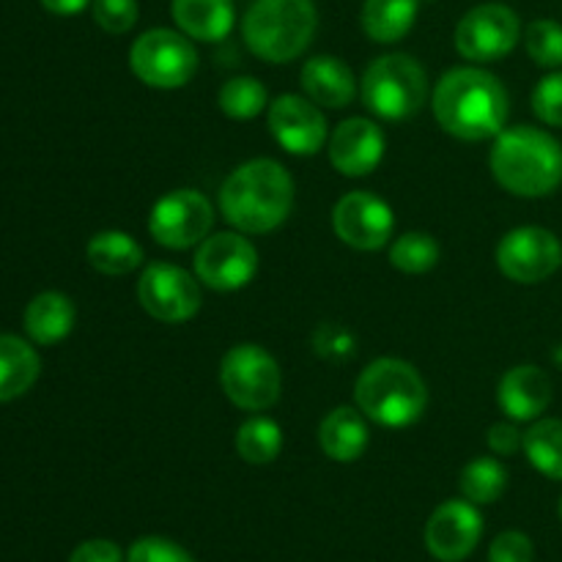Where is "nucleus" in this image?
<instances>
[{"instance_id": "nucleus-34", "label": "nucleus", "mask_w": 562, "mask_h": 562, "mask_svg": "<svg viewBox=\"0 0 562 562\" xmlns=\"http://www.w3.org/2000/svg\"><path fill=\"white\" fill-rule=\"evenodd\" d=\"M126 562H195L192 554L176 541L159 536H146L135 541L126 554Z\"/></svg>"}, {"instance_id": "nucleus-37", "label": "nucleus", "mask_w": 562, "mask_h": 562, "mask_svg": "<svg viewBox=\"0 0 562 562\" xmlns=\"http://www.w3.org/2000/svg\"><path fill=\"white\" fill-rule=\"evenodd\" d=\"M69 562H126V558L119 543L108 541V538H91L71 552Z\"/></svg>"}, {"instance_id": "nucleus-30", "label": "nucleus", "mask_w": 562, "mask_h": 562, "mask_svg": "<svg viewBox=\"0 0 562 562\" xmlns=\"http://www.w3.org/2000/svg\"><path fill=\"white\" fill-rule=\"evenodd\" d=\"M390 263L404 274H426L439 263V245L431 234L409 231L390 247Z\"/></svg>"}, {"instance_id": "nucleus-25", "label": "nucleus", "mask_w": 562, "mask_h": 562, "mask_svg": "<svg viewBox=\"0 0 562 562\" xmlns=\"http://www.w3.org/2000/svg\"><path fill=\"white\" fill-rule=\"evenodd\" d=\"M86 258L97 272L124 278L143 263V247L124 231H99L88 239Z\"/></svg>"}, {"instance_id": "nucleus-33", "label": "nucleus", "mask_w": 562, "mask_h": 562, "mask_svg": "<svg viewBox=\"0 0 562 562\" xmlns=\"http://www.w3.org/2000/svg\"><path fill=\"white\" fill-rule=\"evenodd\" d=\"M93 20L102 31L113 33V36H121V33L132 31L137 22V0H93L91 3Z\"/></svg>"}, {"instance_id": "nucleus-9", "label": "nucleus", "mask_w": 562, "mask_h": 562, "mask_svg": "<svg viewBox=\"0 0 562 562\" xmlns=\"http://www.w3.org/2000/svg\"><path fill=\"white\" fill-rule=\"evenodd\" d=\"M521 38V22L510 5L481 3L456 25V49L472 64H494L514 53Z\"/></svg>"}, {"instance_id": "nucleus-28", "label": "nucleus", "mask_w": 562, "mask_h": 562, "mask_svg": "<svg viewBox=\"0 0 562 562\" xmlns=\"http://www.w3.org/2000/svg\"><path fill=\"white\" fill-rule=\"evenodd\" d=\"M525 453L530 464L549 481H562V420L547 417L525 434Z\"/></svg>"}, {"instance_id": "nucleus-19", "label": "nucleus", "mask_w": 562, "mask_h": 562, "mask_svg": "<svg viewBox=\"0 0 562 562\" xmlns=\"http://www.w3.org/2000/svg\"><path fill=\"white\" fill-rule=\"evenodd\" d=\"M302 88L311 102L318 108L344 110L357 97L355 71L335 55H316L302 66Z\"/></svg>"}, {"instance_id": "nucleus-18", "label": "nucleus", "mask_w": 562, "mask_h": 562, "mask_svg": "<svg viewBox=\"0 0 562 562\" xmlns=\"http://www.w3.org/2000/svg\"><path fill=\"white\" fill-rule=\"evenodd\" d=\"M497 404L514 423H532L552 404V379L538 366H516L499 379Z\"/></svg>"}, {"instance_id": "nucleus-22", "label": "nucleus", "mask_w": 562, "mask_h": 562, "mask_svg": "<svg viewBox=\"0 0 562 562\" xmlns=\"http://www.w3.org/2000/svg\"><path fill=\"white\" fill-rule=\"evenodd\" d=\"M368 442H371V434H368L366 415L351 406H338L318 426L322 453L338 464H351L360 459L368 450Z\"/></svg>"}, {"instance_id": "nucleus-26", "label": "nucleus", "mask_w": 562, "mask_h": 562, "mask_svg": "<svg viewBox=\"0 0 562 562\" xmlns=\"http://www.w3.org/2000/svg\"><path fill=\"white\" fill-rule=\"evenodd\" d=\"M234 445L239 459L247 461V464H272L280 456V450H283V431H280V426L272 417L258 415L241 423Z\"/></svg>"}, {"instance_id": "nucleus-39", "label": "nucleus", "mask_w": 562, "mask_h": 562, "mask_svg": "<svg viewBox=\"0 0 562 562\" xmlns=\"http://www.w3.org/2000/svg\"><path fill=\"white\" fill-rule=\"evenodd\" d=\"M91 3L93 0H42L44 9L58 16H75L80 11H86Z\"/></svg>"}, {"instance_id": "nucleus-29", "label": "nucleus", "mask_w": 562, "mask_h": 562, "mask_svg": "<svg viewBox=\"0 0 562 562\" xmlns=\"http://www.w3.org/2000/svg\"><path fill=\"white\" fill-rule=\"evenodd\" d=\"M267 88L256 77H231L220 88L217 104L228 119L234 121H250L261 115L267 108Z\"/></svg>"}, {"instance_id": "nucleus-17", "label": "nucleus", "mask_w": 562, "mask_h": 562, "mask_svg": "<svg viewBox=\"0 0 562 562\" xmlns=\"http://www.w3.org/2000/svg\"><path fill=\"white\" fill-rule=\"evenodd\" d=\"M384 157V132L371 119H349L329 135V162L340 176L360 179L373 173Z\"/></svg>"}, {"instance_id": "nucleus-1", "label": "nucleus", "mask_w": 562, "mask_h": 562, "mask_svg": "<svg viewBox=\"0 0 562 562\" xmlns=\"http://www.w3.org/2000/svg\"><path fill=\"white\" fill-rule=\"evenodd\" d=\"M508 91L481 66H456L434 91V115L448 135L459 140H488L508 121Z\"/></svg>"}, {"instance_id": "nucleus-12", "label": "nucleus", "mask_w": 562, "mask_h": 562, "mask_svg": "<svg viewBox=\"0 0 562 562\" xmlns=\"http://www.w3.org/2000/svg\"><path fill=\"white\" fill-rule=\"evenodd\" d=\"M143 311L165 324H184L201 311V285L187 269L157 261L143 269L137 280Z\"/></svg>"}, {"instance_id": "nucleus-15", "label": "nucleus", "mask_w": 562, "mask_h": 562, "mask_svg": "<svg viewBox=\"0 0 562 562\" xmlns=\"http://www.w3.org/2000/svg\"><path fill=\"white\" fill-rule=\"evenodd\" d=\"M483 536V516L470 499H448L426 525V549L439 562H461L477 549Z\"/></svg>"}, {"instance_id": "nucleus-2", "label": "nucleus", "mask_w": 562, "mask_h": 562, "mask_svg": "<svg viewBox=\"0 0 562 562\" xmlns=\"http://www.w3.org/2000/svg\"><path fill=\"white\" fill-rule=\"evenodd\" d=\"M294 179L274 159H250L220 187V212L241 234H269L289 220Z\"/></svg>"}, {"instance_id": "nucleus-6", "label": "nucleus", "mask_w": 562, "mask_h": 562, "mask_svg": "<svg viewBox=\"0 0 562 562\" xmlns=\"http://www.w3.org/2000/svg\"><path fill=\"white\" fill-rule=\"evenodd\" d=\"M362 104L384 121H404L420 113L428 97L426 69L412 55H382L366 69L360 82Z\"/></svg>"}, {"instance_id": "nucleus-24", "label": "nucleus", "mask_w": 562, "mask_h": 562, "mask_svg": "<svg viewBox=\"0 0 562 562\" xmlns=\"http://www.w3.org/2000/svg\"><path fill=\"white\" fill-rule=\"evenodd\" d=\"M420 0H366L362 3V31L379 44L401 42L415 27Z\"/></svg>"}, {"instance_id": "nucleus-36", "label": "nucleus", "mask_w": 562, "mask_h": 562, "mask_svg": "<svg viewBox=\"0 0 562 562\" xmlns=\"http://www.w3.org/2000/svg\"><path fill=\"white\" fill-rule=\"evenodd\" d=\"M536 560V547L530 536L519 530H505L488 547V562H532Z\"/></svg>"}, {"instance_id": "nucleus-5", "label": "nucleus", "mask_w": 562, "mask_h": 562, "mask_svg": "<svg viewBox=\"0 0 562 562\" xmlns=\"http://www.w3.org/2000/svg\"><path fill=\"white\" fill-rule=\"evenodd\" d=\"M318 27L313 0H252L241 20V36L252 55L289 64L311 47Z\"/></svg>"}, {"instance_id": "nucleus-20", "label": "nucleus", "mask_w": 562, "mask_h": 562, "mask_svg": "<svg viewBox=\"0 0 562 562\" xmlns=\"http://www.w3.org/2000/svg\"><path fill=\"white\" fill-rule=\"evenodd\" d=\"M75 302L66 294H60V291H42V294H36L27 302L25 316H22L27 338L36 346H55L66 340L71 329H75Z\"/></svg>"}, {"instance_id": "nucleus-27", "label": "nucleus", "mask_w": 562, "mask_h": 562, "mask_svg": "<svg viewBox=\"0 0 562 562\" xmlns=\"http://www.w3.org/2000/svg\"><path fill=\"white\" fill-rule=\"evenodd\" d=\"M459 488L464 494V499L475 505H492L508 488V470L503 467V461L492 459V456H481V459H472L470 464L461 470L459 475Z\"/></svg>"}, {"instance_id": "nucleus-23", "label": "nucleus", "mask_w": 562, "mask_h": 562, "mask_svg": "<svg viewBox=\"0 0 562 562\" xmlns=\"http://www.w3.org/2000/svg\"><path fill=\"white\" fill-rule=\"evenodd\" d=\"M42 373L38 351L16 335H0V404L22 398Z\"/></svg>"}, {"instance_id": "nucleus-4", "label": "nucleus", "mask_w": 562, "mask_h": 562, "mask_svg": "<svg viewBox=\"0 0 562 562\" xmlns=\"http://www.w3.org/2000/svg\"><path fill=\"white\" fill-rule=\"evenodd\" d=\"M355 401L362 415L376 426L406 428L426 412L428 387L415 366L398 357H382L360 373Z\"/></svg>"}, {"instance_id": "nucleus-10", "label": "nucleus", "mask_w": 562, "mask_h": 562, "mask_svg": "<svg viewBox=\"0 0 562 562\" xmlns=\"http://www.w3.org/2000/svg\"><path fill=\"white\" fill-rule=\"evenodd\" d=\"M214 225V206L203 192L173 190L154 203L148 231L168 250H190L201 245Z\"/></svg>"}, {"instance_id": "nucleus-21", "label": "nucleus", "mask_w": 562, "mask_h": 562, "mask_svg": "<svg viewBox=\"0 0 562 562\" xmlns=\"http://www.w3.org/2000/svg\"><path fill=\"white\" fill-rule=\"evenodd\" d=\"M170 14L195 42H223L236 22L234 0H170Z\"/></svg>"}, {"instance_id": "nucleus-32", "label": "nucleus", "mask_w": 562, "mask_h": 562, "mask_svg": "<svg viewBox=\"0 0 562 562\" xmlns=\"http://www.w3.org/2000/svg\"><path fill=\"white\" fill-rule=\"evenodd\" d=\"M313 351H316L322 360L340 366V362H346L355 357L357 340H355V335H351L346 327H340V324L324 322V324H318L316 335H313Z\"/></svg>"}, {"instance_id": "nucleus-16", "label": "nucleus", "mask_w": 562, "mask_h": 562, "mask_svg": "<svg viewBox=\"0 0 562 562\" xmlns=\"http://www.w3.org/2000/svg\"><path fill=\"white\" fill-rule=\"evenodd\" d=\"M269 132L296 157H313L327 143V119L322 108L300 93H283L269 104Z\"/></svg>"}, {"instance_id": "nucleus-11", "label": "nucleus", "mask_w": 562, "mask_h": 562, "mask_svg": "<svg viewBox=\"0 0 562 562\" xmlns=\"http://www.w3.org/2000/svg\"><path fill=\"white\" fill-rule=\"evenodd\" d=\"M497 267L514 283H543L562 267V241L538 225L514 228L499 239Z\"/></svg>"}, {"instance_id": "nucleus-7", "label": "nucleus", "mask_w": 562, "mask_h": 562, "mask_svg": "<svg viewBox=\"0 0 562 562\" xmlns=\"http://www.w3.org/2000/svg\"><path fill=\"white\" fill-rule=\"evenodd\" d=\"M130 66L140 82L162 91L184 88L198 71V53L190 36L170 27H154L135 38Z\"/></svg>"}, {"instance_id": "nucleus-8", "label": "nucleus", "mask_w": 562, "mask_h": 562, "mask_svg": "<svg viewBox=\"0 0 562 562\" xmlns=\"http://www.w3.org/2000/svg\"><path fill=\"white\" fill-rule=\"evenodd\" d=\"M220 384L234 406L245 412H263L278 404L283 373L267 349L256 344H239L223 357Z\"/></svg>"}, {"instance_id": "nucleus-31", "label": "nucleus", "mask_w": 562, "mask_h": 562, "mask_svg": "<svg viewBox=\"0 0 562 562\" xmlns=\"http://www.w3.org/2000/svg\"><path fill=\"white\" fill-rule=\"evenodd\" d=\"M527 55L543 69L562 66V25L554 20H536L525 31Z\"/></svg>"}, {"instance_id": "nucleus-40", "label": "nucleus", "mask_w": 562, "mask_h": 562, "mask_svg": "<svg viewBox=\"0 0 562 562\" xmlns=\"http://www.w3.org/2000/svg\"><path fill=\"white\" fill-rule=\"evenodd\" d=\"M558 514H560V519H562V497H560V503H558Z\"/></svg>"}, {"instance_id": "nucleus-13", "label": "nucleus", "mask_w": 562, "mask_h": 562, "mask_svg": "<svg viewBox=\"0 0 562 562\" xmlns=\"http://www.w3.org/2000/svg\"><path fill=\"white\" fill-rule=\"evenodd\" d=\"M258 250L241 231L209 234L198 245L195 274L214 291H239L256 278Z\"/></svg>"}, {"instance_id": "nucleus-35", "label": "nucleus", "mask_w": 562, "mask_h": 562, "mask_svg": "<svg viewBox=\"0 0 562 562\" xmlns=\"http://www.w3.org/2000/svg\"><path fill=\"white\" fill-rule=\"evenodd\" d=\"M532 110L549 126H562V69L543 77L532 91Z\"/></svg>"}, {"instance_id": "nucleus-3", "label": "nucleus", "mask_w": 562, "mask_h": 562, "mask_svg": "<svg viewBox=\"0 0 562 562\" xmlns=\"http://www.w3.org/2000/svg\"><path fill=\"white\" fill-rule=\"evenodd\" d=\"M492 173L516 198L552 195L562 184V146L538 126H510L494 137Z\"/></svg>"}, {"instance_id": "nucleus-38", "label": "nucleus", "mask_w": 562, "mask_h": 562, "mask_svg": "<svg viewBox=\"0 0 562 562\" xmlns=\"http://www.w3.org/2000/svg\"><path fill=\"white\" fill-rule=\"evenodd\" d=\"M488 448L497 456H516L525 450V434L514 423H494L488 428Z\"/></svg>"}, {"instance_id": "nucleus-14", "label": "nucleus", "mask_w": 562, "mask_h": 562, "mask_svg": "<svg viewBox=\"0 0 562 562\" xmlns=\"http://www.w3.org/2000/svg\"><path fill=\"white\" fill-rule=\"evenodd\" d=\"M333 228L355 250H382L395 228L393 209L373 192L357 190L340 198L333 212Z\"/></svg>"}]
</instances>
